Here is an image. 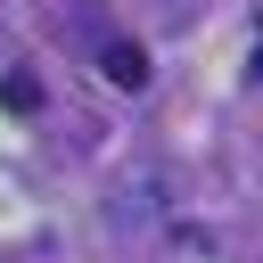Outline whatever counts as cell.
Wrapping results in <instances>:
<instances>
[{"label": "cell", "instance_id": "cell-1", "mask_svg": "<svg viewBox=\"0 0 263 263\" xmlns=\"http://www.w3.org/2000/svg\"><path fill=\"white\" fill-rule=\"evenodd\" d=\"M99 74H107L115 90H140V82H148V49H140V41H107V49H99Z\"/></svg>", "mask_w": 263, "mask_h": 263}, {"label": "cell", "instance_id": "cell-2", "mask_svg": "<svg viewBox=\"0 0 263 263\" xmlns=\"http://www.w3.org/2000/svg\"><path fill=\"white\" fill-rule=\"evenodd\" d=\"M8 107H16V115L41 107V82H33V74H8Z\"/></svg>", "mask_w": 263, "mask_h": 263}, {"label": "cell", "instance_id": "cell-3", "mask_svg": "<svg viewBox=\"0 0 263 263\" xmlns=\"http://www.w3.org/2000/svg\"><path fill=\"white\" fill-rule=\"evenodd\" d=\"M247 74H255V82H263V41H255V66H247Z\"/></svg>", "mask_w": 263, "mask_h": 263}]
</instances>
